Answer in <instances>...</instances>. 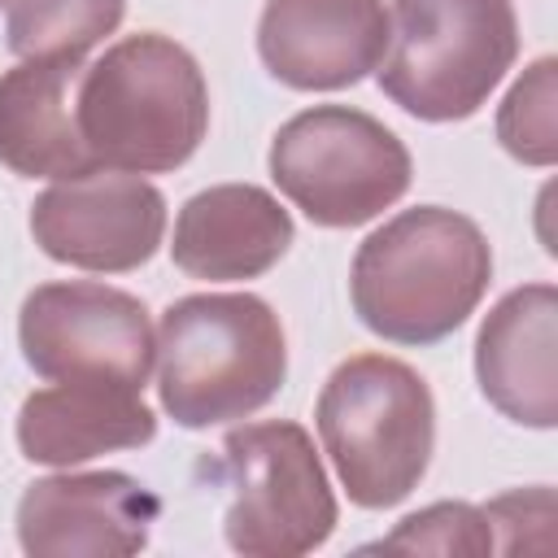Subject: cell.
Returning <instances> with one entry per match:
<instances>
[{"label": "cell", "instance_id": "7a4b0ae2", "mask_svg": "<svg viewBox=\"0 0 558 558\" xmlns=\"http://www.w3.org/2000/svg\"><path fill=\"white\" fill-rule=\"evenodd\" d=\"M205 126V74L196 57L170 35H126L78 78V131L100 170H179L201 148Z\"/></svg>", "mask_w": 558, "mask_h": 558}, {"label": "cell", "instance_id": "30bf717a", "mask_svg": "<svg viewBox=\"0 0 558 558\" xmlns=\"http://www.w3.org/2000/svg\"><path fill=\"white\" fill-rule=\"evenodd\" d=\"M161 514L153 488L126 471L44 475L17 501V545L31 558H126Z\"/></svg>", "mask_w": 558, "mask_h": 558}, {"label": "cell", "instance_id": "ac0fdd59", "mask_svg": "<svg viewBox=\"0 0 558 558\" xmlns=\"http://www.w3.org/2000/svg\"><path fill=\"white\" fill-rule=\"evenodd\" d=\"M379 554H488L493 549V527L480 506L466 501H436L410 519L397 523L384 541L366 545Z\"/></svg>", "mask_w": 558, "mask_h": 558}, {"label": "cell", "instance_id": "4fadbf2b", "mask_svg": "<svg viewBox=\"0 0 558 558\" xmlns=\"http://www.w3.org/2000/svg\"><path fill=\"white\" fill-rule=\"evenodd\" d=\"M78 57H26L0 74V161L22 179L100 170L78 131Z\"/></svg>", "mask_w": 558, "mask_h": 558}, {"label": "cell", "instance_id": "9c48e42d", "mask_svg": "<svg viewBox=\"0 0 558 558\" xmlns=\"http://www.w3.org/2000/svg\"><path fill=\"white\" fill-rule=\"evenodd\" d=\"M35 244L65 266L122 275L144 266L166 235L161 192L126 170H87L57 179L31 205Z\"/></svg>", "mask_w": 558, "mask_h": 558}, {"label": "cell", "instance_id": "8fae6325", "mask_svg": "<svg viewBox=\"0 0 558 558\" xmlns=\"http://www.w3.org/2000/svg\"><path fill=\"white\" fill-rule=\"evenodd\" d=\"M257 52L283 87H353L388 52L384 0H266Z\"/></svg>", "mask_w": 558, "mask_h": 558}, {"label": "cell", "instance_id": "3957f363", "mask_svg": "<svg viewBox=\"0 0 558 558\" xmlns=\"http://www.w3.org/2000/svg\"><path fill=\"white\" fill-rule=\"evenodd\" d=\"M288 375L279 314L253 292H196L157 327V392L179 427H218L262 410Z\"/></svg>", "mask_w": 558, "mask_h": 558}, {"label": "cell", "instance_id": "6da1fadb", "mask_svg": "<svg viewBox=\"0 0 558 558\" xmlns=\"http://www.w3.org/2000/svg\"><path fill=\"white\" fill-rule=\"evenodd\" d=\"M488 279L484 231L466 214L418 205L357 244L349 296L366 331L392 344H436L475 314Z\"/></svg>", "mask_w": 558, "mask_h": 558}, {"label": "cell", "instance_id": "ba28073f", "mask_svg": "<svg viewBox=\"0 0 558 558\" xmlns=\"http://www.w3.org/2000/svg\"><path fill=\"white\" fill-rule=\"evenodd\" d=\"M17 344L35 375L57 384H118L144 392L157 336L140 296L70 279L39 283L17 314Z\"/></svg>", "mask_w": 558, "mask_h": 558}, {"label": "cell", "instance_id": "7c38bea8", "mask_svg": "<svg viewBox=\"0 0 558 558\" xmlns=\"http://www.w3.org/2000/svg\"><path fill=\"white\" fill-rule=\"evenodd\" d=\"M554 283H523L506 292L475 336V379L493 410L510 423L549 432L558 423V371H554Z\"/></svg>", "mask_w": 558, "mask_h": 558}, {"label": "cell", "instance_id": "277c9868", "mask_svg": "<svg viewBox=\"0 0 558 558\" xmlns=\"http://www.w3.org/2000/svg\"><path fill=\"white\" fill-rule=\"evenodd\" d=\"M323 449L362 510L405 501L436 449V401L427 379L388 353L344 357L318 392Z\"/></svg>", "mask_w": 558, "mask_h": 558}, {"label": "cell", "instance_id": "9a60e30c", "mask_svg": "<svg viewBox=\"0 0 558 558\" xmlns=\"http://www.w3.org/2000/svg\"><path fill=\"white\" fill-rule=\"evenodd\" d=\"M157 436V414L118 384L39 388L17 410V449L44 466H74L113 449H140Z\"/></svg>", "mask_w": 558, "mask_h": 558}, {"label": "cell", "instance_id": "5bb4252c", "mask_svg": "<svg viewBox=\"0 0 558 558\" xmlns=\"http://www.w3.org/2000/svg\"><path fill=\"white\" fill-rule=\"evenodd\" d=\"M292 244V214L257 183H218L183 201L170 257L183 275L231 283L266 275Z\"/></svg>", "mask_w": 558, "mask_h": 558}, {"label": "cell", "instance_id": "d6986e66", "mask_svg": "<svg viewBox=\"0 0 558 558\" xmlns=\"http://www.w3.org/2000/svg\"><path fill=\"white\" fill-rule=\"evenodd\" d=\"M484 514H488V527L501 532V541H493V545L506 554L554 545V488H545V484L501 493L497 501L484 506Z\"/></svg>", "mask_w": 558, "mask_h": 558}, {"label": "cell", "instance_id": "52a82bcc", "mask_svg": "<svg viewBox=\"0 0 558 558\" xmlns=\"http://www.w3.org/2000/svg\"><path fill=\"white\" fill-rule=\"evenodd\" d=\"M275 187L314 227H362L410 187L405 144L371 113L314 105L288 118L270 140Z\"/></svg>", "mask_w": 558, "mask_h": 558}, {"label": "cell", "instance_id": "e0dca14e", "mask_svg": "<svg viewBox=\"0 0 558 558\" xmlns=\"http://www.w3.org/2000/svg\"><path fill=\"white\" fill-rule=\"evenodd\" d=\"M554 57H536L497 109V140L523 166H554L558 131H554Z\"/></svg>", "mask_w": 558, "mask_h": 558}, {"label": "cell", "instance_id": "2e32d148", "mask_svg": "<svg viewBox=\"0 0 558 558\" xmlns=\"http://www.w3.org/2000/svg\"><path fill=\"white\" fill-rule=\"evenodd\" d=\"M126 0H9V52L78 57L118 31Z\"/></svg>", "mask_w": 558, "mask_h": 558}, {"label": "cell", "instance_id": "5b68a950", "mask_svg": "<svg viewBox=\"0 0 558 558\" xmlns=\"http://www.w3.org/2000/svg\"><path fill=\"white\" fill-rule=\"evenodd\" d=\"M519 57L510 0H392L379 92L423 122L471 118Z\"/></svg>", "mask_w": 558, "mask_h": 558}, {"label": "cell", "instance_id": "8992f818", "mask_svg": "<svg viewBox=\"0 0 558 558\" xmlns=\"http://www.w3.org/2000/svg\"><path fill=\"white\" fill-rule=\"evenodd\" d=\"M209 480L227 493L222 532L244 558H296L336 532V493L314 440L292 418L227 432Z\"/></svg>", "mask_w": 558, "mask_h": 558}]
</instances>
